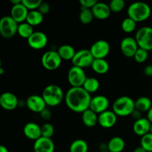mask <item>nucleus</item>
<instances>
[{
	"instance_id": "nucleus-31",
	"label": "nucleus",
	"mask_w": 152,
	"mask_h": 152,
	"mask_svg": "<svg viewBox=\"0 0 152 152\" xmlns=\"http://www.w3.org/2000/svg\"><path fill=\"white\" fill-rule=\"evenodd\" d=\"M94 18V16L92 13L91 9L81 8L80 15H79V19L82 23L84 25H88L93 21Z\"/></svg>"
},
{
	"instance_id": "nucleus-46",
	"label": "nucleus",
	"mask_w": 152,
	"mask_h": 152,
	"mask_svg": "<svg viewBox=\"0 0 152 152\" xmlns=\"http://www.w3.org/2000/svg\"><path fill=\"white\" fill-rule=\"evenodd\" d=\"M0 152H9V151H8V149H7L4 145H1V146H0Z\"/></svg>"
},
{
	"instance_id": "nucleus-18",
	"label": "nucleus",
	"mask_w": 152,
	"mask_h": 152,
	"mask_svg": "<svg viewBox=\"0 0 152 152\" xmlns=\"http://www.w3.org/2000/svg\"><path fill=\"white\" fill-rule=\"evenodd\" d=\"M34 152H54L55 144L51 139L41 137L34 141Z\"/></svg>"
},
{
	"instance_id": "nucleus-6",
	"label": "nucleus",
	"mask_w": 152,
	"mask_h": 152,
	"mask_svg": "<svg viewBox=\"0 0 152 152\" xmlns=\"http://www.w3.org/2000/svg\"><path fill=\"white\" fill-rule=\"evenodd\" d=\"M19 24L10 16H4L0 20V34L3 38L10 39L18 32Z\"/></svg>"
},
{
	"instance_id": "nucleus-41",
	"label": "nucleus",
	"mask_w": 152,
	"mask_h": 152,
	"mask_svg": "<svg viewBox=\"0 0 152 152\" xmlns=\"http://www.w3.org/2000/svg\"><path fill=\"white\" fill-rule=\"evenodd\" d=\"M131 116H132V117H133L135 121H136V120H140V119L142 118V112H141V111H138V110H137L136 108H135L134 111H133V113H132V115H131Z\"/></svg>"
},
{
	"instance_id": "nucleus-38",
	"label": "nucleus",
	"mask_w": 152,
	"mask_h": 152,
	"mask_svg": "<svg viewBox=\"0 0 152 152\" xmlns=\"http://www.w3.org/2000/svg\"><path fill=\"white\" fill-rule=\"evenodd\" d=\"M96 2H97L96 0H80V1L81 8L85 9H92Z\"/></svg>"
},
{
	"instance_id": "nucleus-27",
	"label": "nucleus",
	"mask_w": 152,
	"mask_h": 152,
	"mask_svg": "<svg viewBox=\"0 0 152 152\" xmlns=\"http://www.w3.org/2000/svg\"><path fill=\"white\" fill-rule=\"evenodd\" d=\"M43 16L44 15L42 14L38 10H31L28 13L26 22L33 27L38 26L43 22Z\"/></svg>"
},
{
	"instance_id": "nucleus-33",
	"label": "nucleus",
	"mask_w": 152,
	"mask_h": 152,
	"mask_svg": "<svg viewBox=\"0 0 152 152\" xmlns=\"http://www.w3.org/2000/svg\"><path fill=\"white\" fill-rule=\"evenodd\" d=\"M140 146L147 152H152V134L148 133L141 137Z\"/></svg>"
},
{
	"instance_id": "nucleus-24",
	"label": "nucleus",
	"mask_w": 152,
	"mask_h": 152,
	"mask_svg": "<svg viewBox=\"0 0 152 152\" xmlns=\"http://www.w3.org/2000/svg\"><path fill=\"white\" fill-rule=\"evenodd\" d=\"M108 151L110 152H122L126 146V142L124 140L120 137H114L111 138L108 142Z\"/></svg>"
},
{
	"instance_id": "nucleus-4",
	"label": "nucleus",
	"mask_w": 152,
	"mask_h": 152,
	"mask_svg": "<svg viewBox=\"0 0 152 152\" xmlns=\"http://www.w3.org/2000/svg\"><path fill=\"white\" fill-rule=\"evenodd\" d=\"M135 109V101L128 96L117 98L113 103V111L117 117H128L132 115Z\"/></svg>"
},
{
	"instance_id": "nucleus-23",
	"label": "nucleus",
	"mask_w": 152,
	"mask_h": 152,
	"mask_svg": "<svg viewBox=\"0 0 152 152\" xmlns=\"http://www.w3.org/2000/svg\"><path fill=\"white\" fill-rule=\"evenodd\" d=\"M91 68L98 74H105L109 71V63L105 59H94L91 65Z\"/></svg>"
},
{
	"instance_id": "nucleus-3",
	"label": "nucleus",
	"mask_w": 152,
	"mask_h": 152,
	"mask_svg": "<svg viewBox=\"0 0 152 152\" xmlns=\"http://www.w3.org/2000/svg\"><path fill=\"white\" fill-rule=\"evenodd\" d=\"M42 96L44 99L46 105L51 107L57 106L65 99V95L62 88L54 84L46 86L43 90Z\"/></svg>"
},
{
	"instance_id": "nucleus-14",
	"label": "nucleus",
	"mask_w": 152,
	"mask_h": 152,
	"mask_svg": "<svg viewBox=\"0 0 152 152\" xmlns=\"http://www.w3.org/2000/svg\"><path fill=\"white\" fill-rule=\"evenodd\" d=\"M26 106L29 110L35 113H41L46 108L45 102L42 96L33 94L28 96L26 99Z\"/></svg>"
},
{
	"instance_id": "nucleus-32",
	"label": "nucleus",
	"mask_w": 152,
	"mask_h": 152,
	"mask_svg": "<svg viewBox=\"0 0 152 152\" xmlns=\"http://www.w3.org/2000/svg\"><path fill=\"white\" fill-rule=\"evenodd\" d=\"M137 22L131 18L127 17L123 20L121 23V28L123 32L130 34L136 30Z\"/></svg>"
},
{
	"instance_id": "nucleus-20",
	"label": "nucleus",
	"mask_w": 152,
	"mask_h": 152,
	"mask_svg": "<svg viewBox=\"0 0 152 152\" xmlns=\"http://www.w3.org/2000/svg\"><path fill=\"white\" fill-rule=\"evenodd\" d=\"M91 10L94 18L99 20L108 19L111 13L109 4L105 2H100V1H97L91 9Z\"/></svg>"
},
{
	"instance_id": "nucleus-17",
	"label": "nucleus",
	"mask_w": 152,
	"mask_h": 152,
	"mask_svg": "<svg viewBox=\"0 0 152 152\" xmlns=\"http://www.w3.org/2000/svg\"><path fill=\"white\" fill-rule=\"evenodd\" d=\"M29 10L27 7L22 3L12 6L10 9V16L17 22L18 24H21L22 22H26Z\"/></svg>"
},
{
	"instance_id": "nucleus-35",
	"label": "nucleus",
	"mask_w": 152,
	"mask_h": 152,
	"mask_svg": "<svg viewBox=\"0 0 152 152\" xmlns=\"http://www.w3.org/2000/svg\"><path fill=\"white\" fill-rule=\"evenodd\" d=\"M126 6V2L123 0H112L109 3V7L111 12L114 13H120L124 9Z\"/></svg>"
},
{
	"instance_id": "nucleus-45",
	"label": "nucleus",
	"mask_w": 152,
	"mask_h": 152,
	"mask_svg": "<svg viewBox=\"0 0 152 152\" xmlns=\"http://www.w3.org/2000/svg\"><path fill=\"white\" fill-rule=\"evenodd\" d=\"M22 0H10L12 5H16V4H20V3H22Z\"/></svg>"
},
{
	"instance_id": "nucleus-39",
	"label": "nucleus",
	"mask_w": 152,
	"mask_h": 152,
	"mask_svg": "<svg viewBox=\"0 0 152 152\" xmlns=\"http://www.w3.org/2000/svg\"><path fill=\"white\" fill-rule=\"evenodd\" d=\"M38 10L42 15L47 14V13H49V11H50V5H49L48 3L42 1V4H40Z\"/></svg>"
},
{
	"instance_id": "nucleus-49",
	"label": "nucleus",
	"mask_w": 152,
	"mask_h": 152,
	"mask_svg": "<svg viewBox=\"0 0 152 152\" xmlns=\"http://www.w3.org/2000/svg\"><path fill=\"white\" fill-rule=\"evenodd\" d=\"M100 152H110V151H100Z\"/></svg>"
},
{
	"instance_id": "nucleus-2",
	"label": "nucleus",
	"mask_w": 152,
	"mask_h": 152,
	"mask_svg": "<svg viewBox=\"0 0 152 152\" xmlns=\"http://www.w3.org/2000/svg\"><path fill=\"white\" fill-rule=\"evenodd\" d=\"M127 13L128 17L132 19L136 22H140L147 20L150 17L151 10L147 3L136 1L129 6Z\"/></svg>"
},
{
	"instance_id": "nucleus-15",
	"label": "nucleus",
	"mask_w": 152,
	"mask_h": 152,
	"mask_svg": "<svg viewBox=\"0 0 152 152\" xmlns=\"http://www.w3.org/2000/svg\"><path fill=\"white\" fill-rule=\"evenodd\" d=\"M19 105V99L14 94L11 92H4L0 96V105L7 111H12Z\"/></svg>"
},
{
	"instance_id": "nucleus-28",
	"label": "nucleus",
	"mask_w": 152,
	"mask_h": 152,
	"mask_svg": "<svg viewBox=\"0 0 152 152\" xmlns=\"http://www.w3.org/2000/svg\"><path fill=\"white\" fill-rule=\"evenodd\" d=\"M99 86H100V84H99V80L95 78V77H87L83 88L91 94L95 93V92L97 91L99 88Z\"/></svg>"
},
{
	"instance_id": "nucleus-7",
	"label": "nucleus",
	"mask_w": 152,
	"mask_h": 152,
	"mask_svg": "<svg viewBox=\"0 0 152 152\" xmlns=\"http://www.w3.org/2000/svg\"><path fill=\"white\" fill-rule=\"evenodd\" d=\"M62 58L56 50H48L45 52L41 58L42 66L48 71H54L59 68L62 63Z\"/></svg>"
},
{
	"instance_id": "nucleus-13",
	"label": "nucleus",
	"mask_w": 152,
	"mask_h": 152,
	"mask_svg": "<svg viewBox=\"0 0 152 152\" xmlns=\"http://www.w3.org/2000/svg\"><path fill=\"white\" fill-rule=\"evenodd\" d=\"M139 48L137 42L134 37H128L123 39L120 43L121 52L126 57H134Z\"/></svg>"
},
{
	"instance_id": "nucleus-29",
	"label": "nucleus",
	"mask_w": 152,
	"mask_h": 152,
	"mask_svg": "<svg viewBox=\"0 0 152 152\" xmlns=\"http://www.w3.org/2000/svg\"><path fill=\"white\" fill-rule=\"evenodd\" d=\"M88 145L84 140L77 139L73 141L69 147V152H88Z\"/></svg>"
},
{
	"instance_id": "nucleus-34",
	"label": "nucleus",
	"mask_w": 152,
	"mask_h": 152,
	"mask_svg": "<svg viewBox=\"0 0 152 152\" xmlns=\"http://www.w3.org/2000/svg\"><path fill=\"white\" fill-rule=\"evenodd\" d=\"M42 137L45 138L51 139L54 134V127L50 123H45L41 126Z\"/></svg>"
},
{
	"instance_id": "nucleus-9",
	"label": "nucleus",
	"mask_w": 152,
	"mask_h": 152,
	"mask_svg": "<svg viewBox=\"0 0 152 152\" xmlns=\"http://www.w3.org/2000/svg\"><path fill=\"white\" fill-rule=\"evenodd\" d=\"M87 77L83 68L74 65L68 72V81L71 87H83Z\"/></svg>"
},
{
	"instance_id": "nucleus-40",
	"label": "nucleus",
	"mask_w": 152,
	"mask_h": 152,
	"mask_svg": "<svg viewBox=\"0 0 152 152\" xmlns=\"http://www.w3.org/2000/svg\"><path fill=\"white\" fill-rule=\"evenodd\" d=\"M40 116H41L42 118L44 120H50L51 118V113H50V110L45 108V110H43L41 113H40Z\"/></svg>"
},
{
	"instance_id": "nucleus-10",
	"label": "nucleus",
	"mask_w": 152,
	"mask_h": 152,
	"mask_svg": "<svg viewBox=\"0 0 152 152\" xmlns=\"http://www.w3.org/2000/svg\"><path fill=\"white\" fill-rule=\"evenodd\" d=\"M110 44L108 41L99 39L92 44L90 51L94 59H105L110 52Z\"/></svg>"
},
{
	"instance_id": "nucleus-25",
	"label": "nucleus",
	"mask_w": 152,
	"mask_h": 152,
	"mask_svg": "<svg viewBox=\"0 0 152 152\" xmlns=\"http://www.w3.org/2000/svg\"><path fill=\"white\" fill-rule=\"evenodd\" d=\"M57 52L62 60H72L76 54V50L73 46L70 45H62L58 49Z\"/></svg>"
},
{
	"instance_id": "nucleus-30",
	"label": "nucleus",
	"mask_w": 152,
	"mask_h": 152,
	"mask_svg": "<svg viewBox=\"0 0 152 152\" xmlns=\"http://www.w3.org/2000/svg\"><path fill=\"white\" fill-rule=\"evenodd\" d=\"M34 33V31L33 26H31V25L27 23L26 22L19 24L17 34H19V37H21L22 38L27 39H28Z\"/></svg>"
},
{
	"instance_id": "nucleus-43",
	"label": "nucleus",
	"mask_w": 152,
	"mask_h": 152,
	"mask_svg": "<svg viewBox=\"0 0 152 152\" xmlns=\"http://www.w3.org/2000/svg\"><path fill=\"white\" fill-rule=\"evenodd\" d=\"M147 119L151 122V123H152V107L150 108L149 111L147 112Z\"/></svg>"
},
{
	"instance_id": "nucleus-1",
	"label": "nucleus",
	"mask_w": 152,
	"mask_h": 152,
	"mask_svg": "<svg viewBox=\"0 0 152 152\" xmlns=\"http://www.w3.org/2000/svg\"><path fill=\"white\" fill-rule=\"evenodd\" d=\"M91 96L83 87L70 88L65 95L67 106L72 111L82 113L90 107Z\"/></svg>"
},
{
	"instance_id": "nucleus-12",
	"label": "nucleus",
	"mask_w": 152,
	"mask_h": 152,
	"mask_svg": "<svg viewBox=\"0 0 152 152\" xmlns=\"http://www.w3.org/2000/svg\"><path fill=\"white\" fill-rule=\"evenodd\" d=\"M27 41L30 48L34 50H41L47 45L48 39L45 33L36 31L27 39Z\"/></svg>"
},
{
	"instance_id": "nucleus-22",
	"label": "nucleus",
	"mask_w": 152,
	"mask_h": 152,
	"mask_svg": "<svg viewBox=\"0 0 152 152\" xmlns=\"http://www.w3.org/2000/svg\"><path fill=\"white\" fill-rule=\"evenodd\" d=\"M82 121L86 127H94L98 123V114L88 108L82 114Z\"/></svg>"
},
{
	"instance_id": "nucleus-44",
	"label": "nucleus",
	"mask_w": 152,
	"mask_h": 152,
	"mask_svg": "<svg viewBox=\"0 0 152 152\" xmlns=\"http://www.w3.org/2000/svg\"><path fill=\"white\" fill-rule=\"evenodd\" d=\"M133 152H147V151H145V150L142 147L139 146V147H137V148H135V149L134 150Z\"/></svg>"
},
{
	"instance_id": "nucleus-11",
	"label": "nucleus",
	"mask_w": 152,
	"mask_h": 152,
	"mask_svg": "<svg viewBox=\"0 0 152 152\" xmlns=\"http://www.w3.org/2000/svg\"><path fill=\"white\" fill-rule=\"evenodd\" d=\"M109 105V99L106 96L104 95H97L91 98L89 108L99 115L101 113L108 111Z\"/></svg>"
},
{
	"instance_id": "nucleus-37",
	"label": "nucleus",
	"mask_w": 152,
	"mask_h": 152,
	"mask_svg": "<svg viewBox=\"0 0 152 152\" xmlns=\"http://www.w3.org/2000/svg\"><path fill=\"white\" fill-rule=\"evenodd\" d=\"M42 3V0H22V4L27 7L29 11L38 10Z\"/></svg>"
},
{
	"instance_id": "nucleus-5",
	"label": "nucleus",
	"mask_w": 152,
	"mask_h": 152,
	"mask_svg": "<svg viewBox=\"0 0 152 152\" xmlns=\"http://www.w3.org/2000/svg\"><path fill=\"white\" fill-rule=\"evenodd\" d=\"M135 39L140 48L147 51L152 50V28L144 26L137 31Z\"/></svg>"
},
{
	"instance_id": "nucleus-47",
	"label": "nucleus",
	"mask_w": 152,
	"mask_h": 152,
	"mask_svg": "<svg viewBox=\"0 0 152 152\" xmlns=\"http://www.w3.org/2000/svg\"><path fill=\"white\" fill-rule=\"evenodd\" d=\"M3 73H4V69L2 68H0V75H2Z\"/></svg>"
},
{
	"instance_id": "nucleus-26",
	"label": "nucleus",
	"mask_w": 152,
	"mask_h": 152,
	"mask_svg": "<svg viewBox=\"0 0 152 152\" xmlns=\"http://www.w3.org/2000/svg\"><path fill=\"white\" fill-rule=\"evenodd\" d=\"M151 107V100L147 96H140L135 100V108L142 113L148 112Z\"/></svg>"
},
{
	"instance_id": "nucleus-21",
	"label": "nucleus",
	"mask_w": 152,
	"mask_h": 152,
	"mask_svg": "<svg viewBox=\"0 0 152 152\" xmlns=\"http://www.w3.org/2000/svg\"><path fill=\"white\" fill-rule=\"evenodd\" d=\"M151 122L147 118L142 117L140 120L134 121L133 125V132L135 134L140 136L142 137L144 135L150 133Z\"/></svg>"
},
{
	"instance_id": "nucleus-19",
	"label": "nucleus",
	"mask_w": 152,
	"mask_h": 152,
	"mask_svg": "<svg viewBox=\"0 0 152 152\" xmlns=\"http://www.w3.org/2000/svg\"><path fill=\"white\" fill-rule=\"evenodd\" d=\"M23 133L28 139L36 141L42 137L41 126L36 123L30 122L24 126Z\"/></svg>"
},
{
	"instance_id": "nucleus-8",
	"label": "nucleus",
	"mask_w": 152,
	"mask_h": 152,
	"mask_svg": "<svg viewBox=\"0 0 152 152\" xmlns=\"http://www.w3.org/2000/svg\"><path fill=\"white\" fill-rule=\"evenodd\" d=\"M94 58L91 53L90 50L82 49L76 52V54L71 60L74 66L81 68H86L91 66Z\"/></svg>"
},
{
	"instance_id": "nucleus-42",
	"label": "nucleus",
	"mask_w": 152,
	"mask_h": 152,
	"mask_svg": "<svg viewBox=\"0 0 152 152\" xmlns=\"http://www.w3.org/2000/svg\"><path fill=\"white\" fill-rule=\"evenodd\" d=\"M143 73L146 77H152V65H148L144 68Z\"/></svg>"
},
{
	"instance_id": "nucleus-36",
	"label": "nucleus",
	"mask_w": 152,
	"mask_h": 152,
	"mask_svg": "<svg viewBox=\"0 0 152 152\" xmlns=\"http://www.w3.org/2000/svg\"><path fill=\"white\" fill-rule=\"evenodd\" d=\"M148 57V51H147L146 50H144V49L140 48H139L138 50H137L136 53H135L134 56V60L136 61L138 63H143L145 61L147 60Z\"/></svg>"
},
{
	"instance_id": "nucleus-48",
	"label": "nucleus",
	"mask_w": 152,
	"mask_h": 152,
	"mask_svg": "<svg viewBox=\"0 0 152 152\" xmlns=\"http://www.w3.org/2000/svg\"><path fill=\"white\" fill-rule=\"evenodd\" d=\"M150 133L152 134V123L151 125V128H150Z\"/></svg>"
},
{
	"instance_id": "nucleus-16",
	"label": "nucleus",
	"mask_w": 152,
	"mask_h": 152,
	"mask_svg": "<svg viewBox=\"0 0 152 152\" xmlns=\"http://www.w3.org/2000/svg\"><path fill=\"white\" fill-rule=\"evenodd\" d=\"M117 121V116L113 111H104L98 115V124L104 129L114 127Z\"/></svg>"
}]
</instances>
